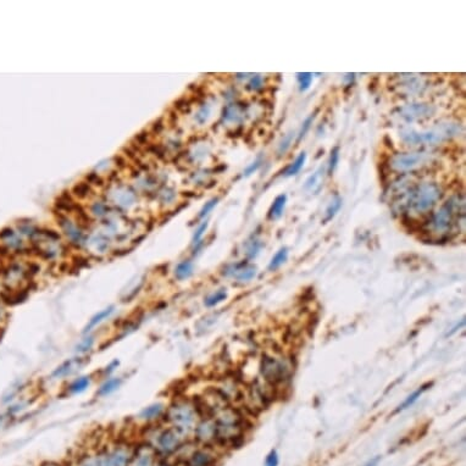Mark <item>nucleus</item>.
Returning a JSON list of instances; mask_svg holds the SVG:
<instances>
[{
    "label": "nucleus",
    "instance_id": "obj_1",
    "mask_svg": "<svg viewBox=\"0 0 466 466\" xmlns=\"http://www.w3.org/2000/svg\"><path fill=\"white\" fill-rule=\"evenodd\" d=\"M152 447L157 458L170 460L181 454L188 442V437L171 426H153L148 430L143 441Z\"/></svg>",
    "mask_w": 466,
    "mask_h": 466
},
{
    "label": "nucleus",
    "instance_id": "obj_2",
    "mask_svg": "<svg viewBox=\"0 0 466 466\" xmlns=\"http://www.w3.org/2000/svg\"><path fill=\"white\" fill-rule=\"evenodd\" d=\"M211 417L216 425V444L234 447L242 442L244 419L238 410L227 406Z\"/></svg>",
    "mask_w": 466,
    "mask_h": 466
},
{
    "label": "nucleus",
    "instance_id": "obj_3",
    "mask_svg": "<svg viewBox=\"0 0 466 466\" xmlns=\"http://www.w3.org/2000/svg\"><path fill=\"white\" fill-rule=\"evenodd\" d=\"M200 417L198 404L188 399L173 400L164 414V420L168 425L179 431L186 437L193 433Z\"/></svg>",
    "mask_w": 466,
    "mask_h": 466
},
{
    "label": "nucleus",
    "instance_id": "obj_4",
    "mask_svg": "<svg viewBox=\"0 0 466 466\" xmlns=\"http://www.w3.org/2000/svg\"><path fill=\"white\" fill-rule=\"evenodd\" d=\"M136 444L117 439L96 449L99 466H130Z\"/></svg>",
    "mask_w": 466,
    "mask_h": 466
},
{
    "label": "nucleus",
    "instance_id": "obj_5",
    "mask_svg": "<svg viewBox=\"0 0 466 466\" xmlns=\"http://www.w3.org/2000/svg\"><path fill=\"white\" fill-rule=\"evenodd\" d=\"M456 132H458V126L456 125L445 124L442 125L441 127L438 126L425 132L406 131L400 136L403 138L404 142L415 146V144H435L443 142V140L448 139L449 137L454 136Z\"/></svg>",
    "mask_w": 466,
    "mask_h": 466
},
{
    "label": "nucleus",
    "instance_id": "obj_6",
    "mask_svg": "<svg viewBox=\"0 0 466 466\" xmlns=\"http://www.w3.org/2000/svg\"><path fill=\"white\" fill-rule=\"evenodd\" d=\"M441 198V189L435 183H425L414 191L410 198V207L417 213L430 210Z\"/></svg>",
    "mask_w": 466,
    "mask_h": 466
},
{
    "label": "nucleus",
    "instance_id": "obj_7",
    "mask_svg": "<svg viewBox=\"0 0 466 466\" xmlns=\"http://www.w3.org/2000/svg\"><path fill=\"white\" fill-rule=\"evenodd\" d=\"M260 372H261L264 380L274 386L287 380L291 370H289V366L286 364L283 360L265 355L261 360V364H260Z\"/></svg>",
    "mask_w": 466,
    "mask_h": 466
},
{
    "label": "nucleus",
    "instance_id": "obj_8",
    "mask_svg": "<svg viewBox=\"0 0 466 466\" xmlns=\"http://www.w3.org/2000/svg\"><path fill=\"white\" fill-rule=\"evenodd\" d=\"M193 435L195 441L201 447H213L216 444V425L213 417H200L193 431Z\"/></svg>",
    "mask_w": 466,
    "mask_h": 466
},
{
    "label": "nucleus",
    "instance_id": "obj_9",
    "mask_svg": "<svg viewBox=\"0 0 466 466\" xmlns=\"http://www.w3.org/2000/svg\"><path fill=\"white\" fill-rule=\"evenodd\" d=\"M454 214H455V205L454 201L451 200L445 203L439 209V211L433 216L431 221V227L433 232L438 234H445L451 231L454 222Z\"/></svg>",
    "mask_w": 466,
    "mask_h": 466
},
{
    "label": "nucleus",
    "instance_id": "obj_10",
    "mask_svg": "<svg viewBox=\"0 0 466 466\" xmlns=\"http://www.w3.org/2000/svg\"><path fill=\"white\" fill-rule=\"evenodd\" d=\"M216 461L217 455L211 447H200L193 449L183 458L182 466H215Z\"/></svg>",
    "mask_w": 466,
    "mask_h": 466
},
{
    "label": "nucleus",
    "instance_id": "obj_11",
    "mask_svg": "<svg viewBox=\"0 0 466 466\" xmlns=\"http://www.w3.org/2000/svg\"><path fill=\"white\" fill-rule=\"evenodd\" d=\"M426 155L425 153H407L395 155L392 159L391 165L392 168L397 171H409L420 166L421 164L425 163Z\"/></svg>",
    "mask_w": 466,
    "mask_h": 466
},
{
    "label": "nucleus",
    "instance_id": "obj_12",
    "mask_svg": "<svg viewBox=\"0 0 466 466\" xmlns=\"http://www.w3.org/2000/svg\"><path fill=\"white\" fill-rule=\"evenodd\" d=\"M159 458L153 451L152 447L147 443H139L134 447L133 458H132L130 466H155Z\"/></svg>",
    "mask_w": 466,
    "mask_h": 466
},
{
    "label": "nucleus",
    "instance_id": "obj_13",
    "mask_svg": "<svg viewBox=\"0 0 466 466\" xmlns=\"http://www.w3.org/2000/svg\"><path fill=\"white\" fill-rule=\"evenodd\" d=\"M227 274L239 282H249L256 276V268L249 264H237L232 269L228 270Z\"/></svg>",
    "mask_w": 466,
    "mask_h": 466
},
{
    "label": "nucleus",
    "instance_id": "obj_14",
    "mask_svg": "<svg viewBox=\"0 0 466 466\" xmlns=\"http://www.w3.org/2000/svg\"><path fill=\"white\" fill-rule=\"evenodd\" d=\"M83 364H85L83 358H72L67 360V361L63 362L60 366H57L55 370H54L53 375H51V377L53 378L67 377V376L72 375L73 372L79 370V368H81Z\"/></svg>",
    "mask_w": 466,
    "mask_h": 466
},
{
    "label": "nucleus",
    "instance_id": "obj_15",
    "mask_svg": "<svg viewBox=\"0 0 466 466\" xmlns=\"http://www.w3.org/2000/svg\"><path fill=\"white\" fill-rule=\"evenodd\" d=\"M69 466H99L98 452L96 449H89L77 454Z\"/></svg>",
    "mask_w": 466,
    "mask_h": 466
},
{
    "label": "nucleus",
    "instance_id": "obj_16",
    "mask_svg": "<svg viewBox=\"0 0 466 466\" xmlns=\"http://www.w3.org/2000/svg\"><path fill=\"white\" fill-rule=\"evenodd\" d=\"M165 406L161 403L152 404V406L144 408L140 411L139 419L146 421V422H155L159 419H161V416L165 414Z\"/></svg>",
    "mask_w": 466,
    "mask_h": 466
},
{
    "label": "nucleus",
    "instance_id": "obj_17",
    "mask_svg": "<svg viewBox=\"0 0 466 466\" xmlns=\"http://www.w3.org/2000/svg\"><path fill=\"white\" fill-rule=\"evenodd\" d=\"M431 114V109L427 105L416 104V105H409V107L404 108L401 111V116L406 118L407 121H414L417 120L420 117H426Z\"/></svg>",
    "mask_w": 466,
    "mask_h": 466
},
{
    "label": "nucleus",
    "instance_id": "obj_18",
    "mask_svg": "<svg viewBox=\"0 0 466 466\" xmlns=\"http://www.w3.org/2000/svg\"><path fill=\"white\" fill-rule=\"evenodd\" d=\"M431 386H432V383L422 384L420 388H417L416 391H414L413 393H411L410 395H408V397L406 398V399H404L403 403H401L400 406L398 407L397 409H395V413H400V411L407 410V409H409L410 407H413L414 404H415L416 401L420 399L421 395H422L423 393H425V392H426L427 390H429V388L431 387Z\"/></svg>",
    "mask_w": 466,
    "mask_h": 466
},
{
    "label": "nucleus",
    "instance_id": "obj_19",
    "mask_svg": "<svg viewBox=\"0 0 466 466\" xmlns=\"http://www.w3.org/2000/svg\"><path fill=\"white\" fill-rule=\"evenodd\" d=\"M114 311H115L114 307H108V308H105V309H103L102 311H99V313H96L94 316H93L92 319L89 320V322L86 325L83 333H88L89 331H92L93 329H95L96 326H99V325H100L102 322H104L105 320H108L109 317H110L111 315L114 314Z\"/></svg>",
    "mask_w": 466,
    "mask_h": 466
},
{
    "label": "nucleus",
    "instance_id": "obj_20",
    "mask_svg": "<svg viewBox=\"0 0 466 466\" xmlns=\"http://www.w3.org/2000/svg\"><path fill=\"white\" fill-rule=\"evenodd\" d=\"M286 203H287V195L286 194H279L278 197H276L274 203H272L271 208H270L269 210L270 220H277V218L282 216Z\"/></svg>",
    "mask_w": 466,
    "mask_h": 466
},
{
    "label": "nucleus",
    "instance_id": "obj_21",
    "mask_svg": "<svg viewBox=\"0 0 466 466\" xmlns=\"http://www.w3.org/2000/svg\"><path fill=\"white\" fill-rule=\"evenodd\" d=\"M91 383H92L91 376H81V377L73 380L67 388H69L70 393L79 394V393H83V392H85L87 388L91 386Z\"/></svg>",
    "mask_w": 466,
    "mask_h": 466
},
{
    "label": "nucleus",
    "instance_id": "obj_22",
    "mask_svg": "<svg viewBox=\"0 0 466 466\" xmlns=\"http://www.w3.org/2000/svg\"><path fill=\"white\" fill-rule=\"evenodd\" d=\"M323 172L325 169L320 168L316 172L313 173V175L308 178V181L305 182V188L310 189L311 192L319 191L323 182Z\"/></svg>",
    "mask_w": 466,
    "mask_h": 466
},
{
    "label": "nucleus",
    "instance_id": "obj_23",
    "mask_svg": "<svg viewBox=\"0 0 466 466\" xmlns=\"http://www.w3.org/2000/svg\"><path fill=\"white\" fill-rule=\"evenodd\" d=\"M287 260H288V249L286 248V247H283V248H281L277 253L275 254L274 258L271 259V261H270V264H269L268 269L270 270V271H276V270L281 268V266L283 265L286 261H287Z\"/></svg>",
    "mask_w": 466,
    "mask_h": 466
},
{
    "label": "nucleus",
    "instance_id": "obj_24",
    "mask_svg": "<svg viewBox=\"0 0 466 466\" xmlns=\"http://www.w3.org/2000/svg\"><path fill=\"white\" fill-rule=\"evenodd\" d=\"M121 382H122L121 378H118V377L117 378L116 377L109 378V380L105 381L104 383L100 386V388H99V391H98V395L99 397H105V395L114 393V392L121 386Z\"/></svg>",
    "mask_w": 466,
    "mask_h": 466
},
{
    "label": "nucleus",
    "instance_id": "obj_25",
    "mask_svg": "<svg viewBox=\"0 0 466 466\" xmlns=\"http://www.w3.org/2000/svg\"><path fill=\"white\" fill-rule=\"evenodd\" d=\"M305 161H307V153L301 152L297 156V159L294 160V163L287 169V171H286V173H285L286 177H292V176L297 175V173L300 171L301 169H303Z\"/></svg>",
    "mask_w": 466,
    "mask_h": 466
},
{
    "label": "nucleus",
    "instance_id": "obj_26",
    "mask_svg": "<svg viewBox=\"0 0 466 466\" xmlns=\"http://www.w3.org/2000/svg\"><path fill=\"white\" fill-rule=\"evenodd\" d=\"M226 298H227L226 289H218L217 292L210 294L207 299H205L204 304H205V307H208V308H214L220 303H222L224 300H226Z\"/></svg>",
    "mask_w": 466,
    "mask_h": 466
},
{
    "label": "nucleus",
    "instance_id": "obj_27",
    "mask_svg": "<svg viewBox=\"0 0 466 466\" xmlns=\"http://www.w3.org/2000/svg\"><path fill=\"white\" fill-rule=\"evenodd\" d=\"M193 274V265L191 261L186 260V261H182L181 264H178L177 268H176L175 275L176 277L178 279H187L189 276Z\"/></svg>",
    "mask_w": 466,
    "mask_h": 466
},
{
    "label": "nucleus",
    "instance_id": "obj_28",
    "mask_svg": "<svg viewBox=\"0 0 466 466\" xmlns=\"http://www.w3.org/2000/svg\"><path fill=\"white\" fill-rule=\"evenodd\" d=\"M340 208H342V199L339 197H336L326 209V217H325V221L327 222V221L332 220V218L337 215V213H338Z\"/></svg>",
    "mask_w": 466,
    "mask_h": 466
},
{
    "label": "nucleus",
    "instance_id": "obj_29",
    "mask_svg": "<svg viewBox=\"0 0 466 466\" xmlns=\"http://www.w3.org/2000/svg\"><path fill=\"white\" fill-rule=\"evenodd\" d=\"M297 79H298L299 88H300V91L305 92L310 88L311 83H313V73H310V72L297 73Z\"/></svg>",
    "mask_w": 466,
    "mask_h": 466
},
{
    "label": "nucleus",
    "instance_id": "obj_30",
    "mask_svg": "<svg viewBox=\"0 0 466 466\" xmlns=\"http://www.w3.org/2000/svg\"><path fill=\"white\" fill-rule=\"evenodd\" d=\"M93 346H94V337L87 336L76 346V352L78 354H86L93 348Z\"/></svg>",
    "mask_w": 466,
    "mask_h": 466
},
{
    "label": "nucleus",
    "instance_id": "obj_31",
    "mask_svg": "<svg viewBox=\"0 0 466 466\" xmlns=\"http://www.w3.org/2000/svg\"><path fill=\"white\" fill-rule=\"evenodd\" d=\"M339 161V148L335 147L332 150H331V155H330V163H329V172L332 175L333 171H335L337 165H338Z\"/></svg>",
    "mask_w": 466,
    "mask_h": 466
},
{
    "label": "nucleus",
    "instance_id": "obj_32",
    "mask_svg": "<svg viewBox=\"0 0 466 466\" xmlns=\"http://www.w3.org/2000/svg\"><path fill=\"white\" fill-rule=\"evenodd\" d=\"M315 115H316V112H314V114H311L309 117L307 118V120L304 121V124H303V127H301V130L300 132H299V136H298V142L299 140H301L304 138L305 134H307V132L309 131V128L311 126V124H313V121H314V118H315Z\"/></svg>",
    "mask_w": 466,
    "mask_h": 466
},
{
    "label": "nucleus",
    "instance_id": "obj_33",
    "mask_svg": "<svg viewBox=\"0 0 466 466\" xmlns=\"http://www.w3.org/2000/svg\"><path fill=\"white\" fill-rule=\"evenodd\" d=\"M278 464H279L278 453L276 452L275 449H272V451L268 454V456H266L264 466H278Z\"/></svg>",
    "mask_w": 466,
    "mask_h": 466
},
{
    "label": "nucleus",
    "instance_id": "obj_34",
    "mask_svg": "<svg viewBox=\"0 0 466 466\" xmlns=\"http://www.w3.org/2000/svg\"><path fill=\"white\" fill-rule=\"evenodd\" d=\"M207 228H208V222L205 221V222L201 224L200 226H199L198 230L195 231L194 237H193V244H198L199 242H200L201 237H203V234H204L205 231H207Z\"/></svg>",
    "mask_w": 466,
    "mask_h": 466
},
{
    "label": "nucleus",
    "instance_id": "obj_35",
    "mask_svg": "<svg viewBox=\"0 0 466 466\" xmlns=\"http://www.w3.org/2000/svg\"><path fill=\"white\" fill-rule=\"evenodd\" d=\"M260 249H261V243H260L259 240H254V242L252 243V246H250L248 249L249 258H255V256L259 254Z\"/></svg>",
    "mask_w": 466,
    "mask_h": 466
},
{
    "label": "nucleus",
    "instance_id": "obj_36",
    "mask_svg": "<svg viewBox=\"0 0 466 466\" xmlns=\"http://www.w3.org/2000/svg\"><path fill=\"white\" fill-rule=\"evenodd\" d=\"M217 201H218V199H217V198H215V199H213V200H210V201H209V203L205 204V205H204V208L201 209L200 214H199V217H204L205 215L209 214V211L213 210V208L215 207V205L217 204Z\"/></svg>",
    "mask_w": 466,
    "mask_h": 466
},
{
    "label": "nucleus",
    "instance_id": "obj_37",
    "mask_svg": "<svg viewBox=\"0 0 466 466\" xmlns=\"http://www.w3.org/2000/svg\"><path fill=\"white\" fill-rule=\"evenodd\" d=\"M261 85H262L261 77H260L259 75H256L255 77H254V78L249 83L250 88H252V89H258V88H260V87H261Z\"/></svg>",
    "mask_w": 466,
    "mask_h": 466
},
{
    "label": "nucleus",
    "instance_id": "obj_38",
    "mask_svg": "<svg viewBox=\"0 0 466 466\" xmlns=\"http://www.w3.org/2000/svg\"><path fill=\"white\" fill-rule=\"evenodd\" d=\"M259 166H260V161H259V160H256L255 163H253L252 165H250L249 168L246 170V175H247V176H249L250 173H253L254 171H256V170H258Z\"/></svg>",
    "mask_w": 466,
    "mask_h": 466
},
{
    "label": "nucleus",
    "instance_id": "obj_39",
    "mask_svg": "<svg viewBox=\"0 0 466 466\" xmlns=\"http://www.w3.org/2000/svg\"><path fill=\"white\" fill-rule=\"evenodd\" d=\"M380 460H381L380 456H376V458L371 459V460H369L368 462H366L364 466H377L378 462H380Z\"/></svg>",
    "mask_w": 466,
    "mask_h": 466
},
{
    "label": "nucleus",
    "instance_id": "obj_40",
    "mask_svg": "<svg viewBox=\"0 0 466 466\" xmlns=\"http://www.w3.org/2000/svg\"><path fill=\"white\" fill-rule=\"evenodd\" d=\"M155 466H173V465L170 462V460H163V459H159Z\"/></svg>",
    "mask_w": 466,
    "mask_h": 466
},
{
    "label": "nucleus",
    "instance_id": "obj_41",
    "mask_svg": "<svg viewBox=\"0 0 466 466\" xmlns=\"http://www.w3.org/2000/svg\"><path fill=\"white\" fill-rule=\"evenodd\" d=\"M39 466H64V465H61V464H59V462H55V461H46V462H42Z\"/></svg>",
    "mask_w": 466,
    "mask_h": 466
},
{
    "label": "nucleus",
    "instance_id": "obj_42",
    "mask_svg": "<svg viewBox=\"0 0 466 466\" xmlns=\"http://www.w3.org/2000/svg\"><path fill=\"white\" fill-rule=\"evenodd\" d=\"M3 320H4V310H3V308L0 307V322H2Z\"/></svg>",
    "mask_w": 466,
    "mask_h": 466
},
{
    "label": "nucleus",
    "instance_id": "obj_43",
    "mask_svg": "<svg viewBox=\"0 0 466 466\" xmlns=\"http://www.w3.org/2000/svg\"><path fill=\"white\" fill-rule=\"evenodd\" d=\"M3 272V269H2V265H0V274H2Z\"/></svg>",
    "mask_w": 466,
    "mask_h": 466
}]
</instances>
